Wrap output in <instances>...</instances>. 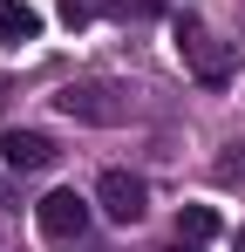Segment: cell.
Instances as JSON below:
<instances>
[{"instance_id": "cell-1", "label": "cell", "mask_w": 245, "mask_h": 252, "mask_svg": "<svg viewBox=\"0 0 245 252\" xmlns=\"http://www.w3.org/2000/svg\"><path fill=\"white\" fill-rule=\"evenodd\" d=\"M177 55H184V68H191L198 82H211V89H225V82H232V68H239V48L218 41V34H211L204 21H191V14L177 21Z\"/></svg>"}, {"instance_id": "cell-2", "label": "cell", "mask_w": 245, "mask_h": 252, "mask_svg": "<svg viewBox=\"0 0 245 252\" xmlns=\"http://www.w3.org/2000/svg\"><path fill=\"white\" fill-rule=\"evenodd\" d=\"M55 109L61 116H75V123H129V89L116 82H68L61 95H55Z\"/></svg>"}, {"instance_id": "cell-3", "label": "cell", "mask_w": 245, "mask_h": 252, "mask_svg": "<svg viewBox=\"0 0 245 252\" xmlns=\"http://www.w3.org/2000/svg\"><path fill=\"white\" fill-rule=\"evenodd\" d=\"M95 205L109 211L116 225H136V218L150 211V191H143V177H129V170H102V177H95Z\"/></svg>"}, {"instance_id": "cell-4", "label": "cell", "mask_w": 245, "mask_h": 252, "mask_svg": "<svg viewBox=\"0 0 245 252\" xmlns=\"http://www.w3.org/2000/svg\"><path fill=\"white\" fill-rule=\"evenodd\" d=\"M34 218H41V232H48V239H61V246H68V239L89 232V198H75V191H48V198L34 205Z\"/></svg>"}, {"instance_id": "cell-5", "label": "cell", "mask_w": 245, "mask_h": 252, "mask_svg": "<svg viewBox=\"0 0 245 252\" xmlns=\"http://www.w3.org/2000/svg\"><path fill=\"white\" fill-rule=\"evenodd\" d=\"M0 157H7V170H48L55 164V143L41 129H7L0 136Z\"/></svg>"}, {"instance_id": "cell-6", "label": "cell", "mask_w": 245, "mask_h": 252, "mask_svg": "<svg viewBox=\"0 0 245 252\" xmlns=\"http://www.w3.org/2000/svg\"><path fill=\"white\" fill-rule=\"evenodd\" d=\"M41 34V14L34 7H21V0H0V48H21Z\"/></svg>"}, {"instance_id": "cell-7", "label": "cell", "mask_w": 245, "mask_h": 252, "mask_svg": "<svg viewBox=\"0 0 245 252\" xmlns=\"http://www.w3.org/2000/svg\"><path fill=\"white\" fill-rule=\"evenodd\" d=\"M177 239H191V246L218 239V211H211V205H184V211H177Z\"/></svg>"}, {"instance_id": "cell-8", "label": "cell", "mask_w": 245, "mask_h": 252, "mask_svg": "<svg viewBox=\"0 0 245 252\" xmlns=\"http://www.w3.org/2000/svg\"><path fill=\"white\" fill-rule=\"evenodd\" d=\"M232 252H245V225H239V239H232Z\"/></svg>"}, {"instance_id": "cell-9", "label": "cell", "mask_w": 245, "mask_h": 252, "mask_svg": "<svg viewBox=\"0 0 245 252\" xmlns=\"http://www.w3.org/2000/svg\"><path fill=\"white\" fill-rule=\"evenodd\" d=\"M170 252H198V246H184V239H177V246H170Z\"/></svg>"}]
</instances>
